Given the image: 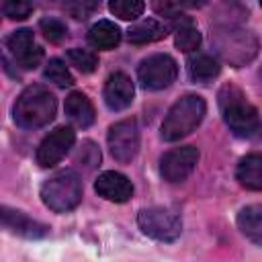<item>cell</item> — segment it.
I'll return each mask as SVG.
<instances>
[{
    "instance_id": "cell-1",
    "label": "cell",
    "mask_w": 262,
    "mask_h": 262,
    "mask_svg": "<svg viewBox=\"0 0 262 262\" xmlns=\"http://www.w3.org/2000/svg\"><path fill=\"white\" fill-rule=\"evenodd\" d=\"M57 111L55 96L43 86H29L14 102V123L23 129H39L53 121Z\"/></svg>"
},
{
    "instance_id": "cell-2",
    "label": "cell",
    "mask_w": 262,
    "mask_h": 262,
    "mask_svg": "<svg viewBox=\"0 0 262 262\" xmlns=\"http://www.w3.org/2000/svg\"><path fill=\"white\" fill-rule=\"evenodd\" d=\"M207 113L205 98L199 94H184L180 96L168 111L160 135L166 141H178L186 135H190L203 121Z\"/></svg>"
},
{
    "instance_id": "cell-3",
    "label": "cell",
    "mask_w": 262,
    "mask_h": 262,
    "mask_svg": "<svg viewBox=\"0 0 262 262\" xmlns=\"http://www.w3.org/2000/svg\"><path fill=\"white\" fill-rule=\"evenodd\" d=\"M219 108L225 125L235 135H250L258 127V111L248 100L244 90L235 84H223L219 88Z\"/></svg>"
},
{
    "instance_id": "cell-4",
    "label": "cell",
    "mask_w": 262,
    "mask_h": 262,
    "mask_svg": "<svg viewBox=\"0 0 262 262\" xmlns=\"http://www.w3.org/2000/svg\"><path fill=\"white\" fill-rule=\"evenodd\" d=\"M41 199L45 207L55 213L72 211L82 201V180L74 170H61L41 186Z\"/></svg>"
},
{
    "instance_id": "cell-5",
    "label": "cell",
    "mask_w": 262,
    "mask_h": 262,
    "mask_svg": "<svg viewBox=\"0 0 262 262\" xmlns=\"http://www.w3.org/2000/svg\"><path fill=\"white\" fill-rule=\"evenodd\" d=\"M215 49L217 53L229 61L233 68H239L252 61L258 53V41L250 31H244L233 25H223L215 31Z\"/></svg>"
},
{
    "instance_id": "cell-6",
    "label": "cell",
    "mask_w": 262,
    "mask_h": 262,
    "mask_svg": "<svg viewBox=\"0 0 262 262\" xmlns=\"http://www.w3.org/2000/svg\"><path fill=\"white\" fill-rule=\"evenodd\" d=\"M137 225L145 235L158 242H174L182 231L180 217L174 211L164 209V207L141 209L137 215Z\"/></svg>"
},
{
    "instance_id": "cell-7",
    "label": "cell",
    "mask_w": 262,
    "mask_h": 262,
    "mask_svg": "<svg viewBox=\"0 0 262 262\" xmlns=\"http://www.w3.org/2000/svg\"><path fill=\"white\" fill-rule=\"evenodd\" d=\"M178 76V63L168 53H154L145 57L137 68L139 84L145 90H164Z\"/></svg>"
},
{
    "instance_id": "cell-8",
    "label": "cell",
    "mask_w": 262,
    "mask_h": 262,
    "mask_svg": "<svg viewBox=\"0 0 262 262\" xmlns=\"http://www.w3.org/2000/svg\"><path fill=\"white\" fill-rule=\"evenodd\" d=\"M111 156L119 164H129L139 151V127L135 119H123L108 129L106 135Z\"/></svg>"
},
{
    "instance_id": "cell-9",
    "label": "cell",
    "mask_w": 262,
    "mask_h": 262,
    "mask_svg": "<svg viewBox=\"0 0 262 262\" xmlns=\"http://www.w3.org/2000/svg\"><path fill=\"white\" fill-rule=\"evenodd\" d=\"M199 162V149L194 145H180L166 151L160 160V174L166 182H182L186 180Z\"/></svg>"
},
{
    "instance_id": "cell-10",
    "label": "cell",
    "mask_w": 262,
    "mask_h": 262,
    "mask_svg": "<svg viewBox=\"0 0 262 262\" xmlns=\"http://www.w3.org/2000/svg\"><path fill=\"white\" fill-rule=\"evenodd\" d=\"M76 141V133L72 127H57L53 129L37 147L35 160L41 168H51L63 160V156L72 149Z\"/></svg>"
},
{
    "instance_id": "cell-11",
    "label": "cell",
    "mask_w": 262,
    "mask_h": 262,
    "mask_svg": "<svg viewBox=\"0 0 262 262\" xmlns=\"http://www.w3.org/2000/svg\"><path fill=\"white\" fill-rule=\"evenodd\" d=\"M6 47L10 49V53L14 55V59L23 68H27V70L37 68L41 63V59H43V49L35 45L33 31H29V29L12 31L6 37Z\"/></svg>"
},
{
    "instance_id": "cell-12",
    "label": "cell",
    "mask_w": 262,
    "mask_h": 262,
    "mask_svg": "<svg viewBox=\"0 0 262 262\" xmlns=\"http://www.w3.org/2000/svg\"><path fill=\"white\" fill-rule=\"evenodd\" d=\"M102 96L111 111H125L133 102V96H135L131 78L123 72H113L104 82Z\"/></svg>"
},
{
    "instance_id": "cell-13",
    "label": "cell",
    "mask_w": 262,
    "mask_h": 262,
    "mask_svg": "<svg viewBox=\"0 0 262 262\" xmlns=\"http://www.w3.org/2000/svg\"><path fill=\"white\" fill-rule=\"evenodd\" d=\"M94 190L98 192V196H102L104 201H111V203H125L131 199L133 194V184L131 180L121 174V172H115V170H108V172H102L96 182H94Z\"/></svg>"
},
{
    "instance_id": "cell-14",
    "label": "cell",
    "mask_w": 262,
    "mask_h": 262,
    "mask_svg": "<svg viewBox=\"0 0 262 262\" xmlns=\"http://www.w3.org/2000/svg\"><path fill=\"white\" fill-rule=\"evenodd\" d=\"M2 227L20 235V237H27V239H37V237H43L49 233V227L31 219L29 215H25L23 211H14V209H8V207H2Z\"/></svg>"
},
{
    "instance_id": "cell-15",
    "label": "cell",
    "mask_w": 262,
    "mask_h": 262,
    "mask_svg": "<svg viewBox=\"0 0 262 262\" xmlns=\"http://www.w3.org/2000/svg\"><path fill=\"white\" fill-rule=\"evenodd\" d=\"M66 115L68 119L76 125V127H90L96 119V113H94V104L90 102V98L84 94V92H70L68 98H66Z\"/></svg>"
},
{
    "instance_id": "cell-16",
    "label": "cell",
    "mask_w": 262,
    "mask_h": 262,
    "mask_svg": "<svg viewBox=\"0 0 262 262\" xmlns=\"http://www.w3.org/2000/svg\"><path fill=\"white\" fill-rule=\"evenodd\" d=\"M237 182L248 190H262V154H248L235 170Z\"/></svg>"
},
{
    "instance_id": "cell-17",
    "label": "cell",
    "mask_w": 262,
    "mask_h": 262,
    "mask_svg": "<svg viewBox=\"0 0 262 262\" xmlns=\"http://www.w3.org/2000/svg\"><path fill=\"white\" fill-rule=\"evenodd\" d=\"M168 33V27L156 18H143L135 25L129 27L127 31V41L133 45H145V43H154L164 39Z\"/></svg>"
},
{
    "instance_id": "cell-18",
    "label": "cell",
    "mask_w": 262,
    "mask_h": 262,
    "mask_svg": "<svg viewBox=\"0 0 262 262\" xmlns=\"http://www.w3.org/2000/svg\"><path fill=\"white\" fill-rule=\"evenodd\" d=\"M237 227L248 239L262 246V205L244 207L237 213Z\"/></svg>"
},
{
    "instance_id": "cell-19",
    "label": "cell",
    "mask_w": 262,
    "mask_h": 262,
    "mask_svg": "<svg viewBox=\"0 0 262 262\" xmlns=\"http://www.w3.org/2000/svg\"><path fill=\"white\" fill-rule=\"evenodd\" d=\"M88 41L96 49H113L121 41V29L113 20H98L90 27Z\"/></svg>"
},
{
    "instance_id": "cell-20",
    "label": "cell",
    "mask_w": 262,
    "mask_h": 262,
    "mask_svg": "<svg viewBox=\"0 0 262 262\" xmlns=\"http://www.w3.org/2000/svg\"><path fill=\"white\" fill-rule=\"evenodd\" d=\"M221 72V66L217 61V57H213L211 53H194L188 59V74L194 82H211L213 78H217Z\"/></svg>"
},
{
    "instance_id": "cell-21",
    "label": "cell",
    "mask_w": 262,
    "mask_h": 262,
    "mask_svg": "<svg viewBox=\"0 0 262 262\" xmlns=\"http://www.w3.org/2000/svg\"><path fill=\"white\" fill-rule=\"evenodd\" d=\"M174 45L184 51V53H190V51H196L199 45H201V33L199 29L190 23V20H182L178 27H176V35H174Z\"/></svg>"
},
{
    "instance_id": "cell-22",
    "label": "cell",
    "mask_w": 262,
    "mask_h": 262,
    "mask_svg": "<svg viewBox=\"0 0 262 262\" xmlns=\"http://www.w3.org/2000/svg\"><path fill=\"white\" fill-rule=\"evenodd\" d=\"M43 76H45L49 82H53L55 86H59V88L74 86V76L70 74L68 66H66L61 59H57V57H53V59H49V61L45 63Z\"/></svg>"
},
{
    "instance_id": "cell-23",
    "label": "cell",
    "mask_w": 262,
    "mask_h": 262,
    "mask_svg": "<svg viewBox=\"0 0 262 262\" xmlns=\"http://www.w3.org/2000/svg\"><path fill=\"white\" fill-rule=\"evenodd\" d=\"M145 0H108V10L121 20H135L143 14Z\"/></svg>"
},
{
    "instance_id": "cell-24",
    "label": "cell",
    "mask_w": 262,
    "mask_h": 262,
    "mask_svg": "<svg viewBox=\"0 0 262 262\" xmlns=\"http://www.w3.org/2000/svg\"><path fill=\"white\" fill-rule=\"evenodd\" d=\"M66 57L70 59L72 66H76V70H80L82 74H90L98 68V57L88 51V49H80V47H74V49H68Z\"/></svg>"
},
{
    "instance_id": "cell-25",
    "label": "cell",
    "mask_w": 262,
    "mask_h": 262,
    "mask_svg": "<svg viewBox=\"0 0 262 262\" xmlns=\"http://www.w3.org/2000/svg\"><path fill=\"white\" fill-rule=\"evenodd\" d=\"M98 4H100V0H63L66 12L78 20L88 18L98 8Z\"/></svg>"
},
{
    "instance_id": "cell-26",
    "label": "cell",
    "mask_w": 262,
    "mask_h": 262,
    "mask_svg": "<svg viewBox=\"0 0 262 262\" xmlns=\"http://www.w3.org/2000/svg\"><path fill=\"white\" fill-rule=\"evenodd\" d=\"M76 162L80 166H86L88 170L96 168L100 164V149H98V145L94 141H90V139L82 141V145H80V149L76 154Z\"/></svg>"
},
{
    "instance_id": "cell-27",
    "label": "cell",
    "mask_w": 262,
    "mask_h": 262,
    "mask_svg": "<svg viewBox=\"0 0 262 262\" xmlns=\"http://www.w3.org/2000/svg\"><path fill=\"white\" fill-rule=\"evenodd\" d=\"M2 12L4 16L12 20H25L33 12V2L31 0H2Z\"/></svg>"
},
{
    "instance_id": "cell-28",
    "label": "cell",
    "mask_w": 262,
    "mask_h": 262,
    "mask_svg": "<svg viewBox=\"0 0 262 262\" xmlns=\"http://www.w3.org/2000/svg\"><path fill=\"white\" fill-rule=\"evenodd\" d=\"M39 29H41V33L45 35V39H49L51 43H59V41H63L66 35H68L66 25H63L61 20H57V18H43V20L39 23Z\"/></svg>"
},
{
    "instance_id": "cell-29",
    "label": "cell",
    "mask_w": 262,
    "mask_h": 262,
    "mask_svg": "<svg viewBox=\"0 0 262 262\" xmlns=\"http://www.w3.org/2000/svg\"><path fill=\"white\" fill-rule=\"evenodd\" d=\"M151 8L168 18H180V0H151Z\"/></svg>"
},
{
    "instance_id": "cell-30",
    "label": "cell",
    "mask_w": 262,
    "mask_h": 262,
    "mask_svg": "<svg viewBox=\"0 0 262 262\" xmlns=\"http://www.w3.org/2000/svg\"><path fill=\"white\" fill-rule=\"evenodd\" d=\"M209 0H180V4H184V6H188V8H201V6H205Z\"/></svg>"
},
{
    "instance_id": "cell-31",
    "label": "cell",
    "mask_w": 262,
    "mask_h": 262,
    "mask_svg": "<svg viewBox=\"0 0 262 262\" xmlns=\"http://www.w3.org/2000/svg\"><path fill=\"white\" fill-rule=\"evenodd\" d=\"M260 6H262V0H260Z\"/></svg>"
},
{
    "instance_id": "cell-32",
    "label": "cell",
    "mask_w": 262,
    "mask_h": 262,
    "mask_svg": "<svg viewBox=\"0 0 262 262\" xmlns=\"http://www.w3.org/2000/svg\"><path fill=\"white\" fill-rule=\"evenodd\" d=\"M260 74H262V72H260Z\"/></svg>"
}]
</instances>
